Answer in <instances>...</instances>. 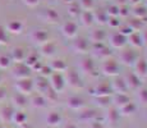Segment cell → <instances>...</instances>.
Segmentation results:
<instances>
[{
    "label": "cell",
    "instance_id": "cell-1",
    "mask_svg": "<svg viewBox=\"0 0 147 128\" xmlns=\"http://www.w3.org/2000/svg\"><path fill=\"white\" fill-rule=\"evenodd\" d=\"M49 85H50V89H51L54 92H56V93L61 92L67 86L65 78H64L63 73L53 72L49 76Z\"/></svg>",
    "mask_w": 147,
    "mask_h": 128
},
{
    "label": "cell",
    "instance_id": "cell-2",
    "mask_svg": "<svg viewBox=\"0 0 147 128\" xmlns=\"http://www.w3.org/2000/svg\"><path fill=\"white\" fill-rule=\"evenodd\" d=\"M67 77H64L65 78V83L69 85L72 89H82L83 87V81H82L81 76L78 74L77 70L74 69H67Z\"/></svg>",
    "mask_w": 147,
    "mask_h": 128
},
{
    "label": "cell",
    "instance_id": "cell-3",
    "mask_svg": "<svg viewBox=\"0 0 147 128\" xmlns=\"http://www.w3.org/2000/svg\"><path fill=\"white\" fill-rule=\"evenodd\" d=\"M101 70L104 72V74L110 76V77H117L119 74V63L114 59H105L101 65Z\"/></svg>",
    "mask_w": 147,
    "mask_h": 128
},
{
    "label": "cell",
    "instance_id": "cell-4",
    "mask_svg": "<svg viewBox=\"0 0 147 128\" xmlns=\"http://www.w3.org/2000/svg\"><path fill=\"white\" fill-rule=\"evenodd\" d=\"M12 76L18 81V79L30 78L31 76V68L27 67L24 63H16V65L12 68Z\"/></svg>",
    "mask_w": 147,
    "mask_h": 128
},
{
    "label": "cell",
    "instance_id": "cell-5",
    "mask_svg": "<svg viewBox=\"0 0 147 128\" xmlns=\"http://www.w3.org/2000/svg\"><path fill=\"white\" fill-rule=\"evenodd\" d=\"M61 33L67 39H74L78 35V24L74 21H67L61 24Z\"/></svg>",
    "mask_w": 147,
    "mask_h": 128
},
{
    "label": "cell",
    "instance_id": "cell-6",
    "mask_svg": "<svg viewBox=\"0 0 147 128\" xmlns=\"http://www.w3.org/2000/svg\"><path fill=\"white\" fill-rule=\"evenodd\" d=\"M92 54L98 59H107L110 55H111V50L109 49V46H106L104 42H96L94 44V46L91 47Z\"/></svg>",
    "mask_w": 147,
    "mask_h": 128
},
{
    "label": "cell",
    "instance_id": "cell-7",
    "mask_svg": "<svg viewBox=\"0 0 147 128\" xmlns=\"http://www.w3.org/2000/svg\"><path fill=\"white\" fill-rule=\"evenodd\" d=\"M119 59H120V62L123 64L133 67L134 63H136V60L138 59V54L136 53L133 49H124V50L120 51Z\"/></svg>",
    "mask_w": 147,
    "mask_h": 128
},
{
    "label": "cell",
    "instance_id": "cell-8",
    "mask_svg": "<svg viewBox=\"0 0 147 128\" xmlns=\"http://www.w3.org/2000/svg\"><path fill=\"white\" fill-rule=\"evenodd\" d=\"M16 90L19 93H23V95H30L32 93L33 89V81L31 78H23V79H18L16 82Z\"/></svg>",
    "mask_w": 147,
    "mask_h": 128
},
{
    "label": "cell",
    "instance_id": "cell-9",
    "mask_svg": "<svg viewBox=\"0 0 147 128\" xmlns=\"http://www.w3.org/2000/svg\"><path fill=\"white\" fill-rule=\"evenodd\" d=\"M72 49L77 54H87L90 50V42L86 37H74Z\"/></svg>",
    "mask_w": 147,
    "mask_h": 128
},
{
    "label": "cell",
    "instance_id": "cell-10",
    "mask_svg": "<svg viewBox=\"0 0 147 128\" xmlns=\"http://www.w3.org/2000/svg\"><path fill=\"white\" fill-rule=\"evenodd\" d=\"M124 81H125L127 83V87H128V90H132V91H137L140 89L141 86H142V82H141V78L136 74L134 72H129L127 73L125 76L123 77Z\"/></svg>",
    "mask_w": 147,
    "mask_h": 128
},
{
    "label": "cell",
    "instance_id": "cell-11",
    "mask_svg": "<svg viewBox=\"0 0 147 128\" xmlns=\"http://www.w3.org/2000/svg\"><path fill=\"white\" fill-rule=\"evenodd\" d=\"M30 39L32 42H35L36 45L41 46L45 42L49 41V32L45 30H35L30 33Z\"/></svg>",
    "mask_w": 147,
    "mask_h": 128
},
{
    "label": "cell",
    "instance_id": "cell-12",
    "mask_svg": "<svg viewBox=\"0 0 147 128\" xmlns=\"http://www.w3.org/2000/svg\"><path fill=\"white\" fill-rule=\"evenodd\" d=\"M119 118H120V113L118 108H109L106 115H105V123L109 127L114 128L118 126L119 123Z\"/></svg>",
    "mask_w": 147,
    "mask_h": 128
},
{
    "label": "cell",
    "instance_id": "cell-13",
    "mask_svg": "<svg viewBox=\"0 0 147 128\" xmlns=\"http://www.w3.org/2000/svg\"><path fill=\"white\" fill-rule=\"evenodd\" d=\"M28 53L26 51V49L22 46H14L12 51H10V59L14 63H23L26 60Z\"/></svg>",
    "mask_w": 147,
    "mask_h": 128
},
{
    "label": "cell",
    "instance_id": "cell-14",
    "mask_svg": "<svg viewBox=\"0 0 147 128\" xmlns=\"http://www.w3.org/2000/svg\"><path fill=\"white\" fill-rule=\"evenodd\" d=\"M110 45L113 47H117V49H123L127 45V36H124L119 31L111 33L110 35Z\"/></svg>",
    "mask_w": 147,
    "mask_h": 128
},
{
    "label": "cell",
    "instance_id": "cell-15",
    "mask_svg": "<svg viewBox=\"0 0 147 128\" xmlns=\"http://www.w3.org/2000/svg\"><path fill=\"white\" fill-rule=\"evenodd\" d=\"M40 18L44 22H46V23L53 24V23H56V22L59 21V14L56 10L51 9V8H47V9H44L40 13Z\"/></svg>",
    "mask_w": 147,
    "mask_h": 128
},
{
    "label": "cell",
    "instance_id": "cell-16",
    "mask_svg": "<svg viewBox=\"0 0 147 128\" xmlns=\"http://www.w3.org/2000/svg\"><path fill=\"white\" fill-rule=\"evenodd\" d=\"M45 122H46V124L49 127H58V126H60L61 122H63V116H61V114L59 112L53 110V112H49L46 114Z\"/></svg>",
    "mask_w": 147,
    "mask_h": 128
},
{
    "label": "cell",
    "instance_id": "cell-17",
    "mask_svg": "<svg viewBox=\"0 0 147 128\" xmlns=\"http://www.w3.org/2000/svg\"><path fill=\"white\" fill-rule=\"evenodd\" d=\"M133 68H134V73L140 77V78L147 77V60L145 58H140V56H138V59L136 60Z\"/></svg>",
    "mask_w": 147,
    "mask_h": 128
},
{
    "label": "cell",
    "instance_id": "cell-18",
    "mask_svg": "<svg viewBox=\"0 0 147 128\" xmlns=\"http://www.w3.org/2000/svg\"><path fill=\"white\" fill-rule=\"evenodd\" d=\"M110 85H111L113 92L115 93H127V91H129L123 77H115Z\"/></svg>",
    "mask_w": 147,
    "mask_h": 128
},
{
    "label": "cell",
    "instance_id": "cell-19",
    "mask_svg": "<svg viewBox=\"0 0 147 128\" xmlns=\"http://www.w3.org/2000/svg\"><path fill=\"white\" fill-rule=\"evenodd\" d=\"M81 69L90 76H97V72H96V63L94 62V59H91V58H84L83 60L81 62Z\"/></svg>",
    "mask_w": 147,
    "mask_h": 128
},
{
    "label": "cell",
    "instance_id": "cell-20",
    "mask_svg": "<svg viewBox=\"0 0 147 128\" xmlns=\"http://www.w3.org/2000/svg\"><path fill=\"white\" fill-rule=\"evenodd\" d=\"M33 89H35L37 92H40L44 95L45 92L50 90V85H49V79L46 77H42L40 76L35 82H33Z\"/></svg>",
    "mask_w": 147,
    "mask_h": 128
},
{
    "label": "cell",
    "instance_id": "cell-21",
    "mask_svg": "<svg viewBox=\"0 0 147 128\" xmlns=\"http://www.w3.org/2000/svg\"><path fill=\"white\" fill-rule=\"evenodd\" d=\"M24 28V24L22 23L21 21H17V19H14V21H9L5 26V30H7V32H10L13 33V35H19V33L23 31Z\"/></svg>",
    "mask_w": 147,
    "mask_h": 128
},
{
    "label": "cell",
    "instance_id": "cell-22",
    "mask_svg": "<svg viewBox=\"0 0 147 128\" xmlns=\"http://www.w3.org/2000/svg\"><path fill=\"white\" fill-rule=\"evenodd\" d=\"M67 106L72 110H82L84 108V101L80 96H70L67 100Z\"/></svg>",
    "mask_w": 147,
    "mask_h": 128
},
{
    "label": "cell",
    "instance_id": "cell-23",
    "mask_svg": "<svg viewBox=\"0 0 147 128\" xmlns=\"http://www.w3.org/2000/svg\"><path fill=\"white\" fill-rule=\"evenodd\" d=\"M28 104V100H27V96L23 95V93H14L12 96V106L14 108H18V109H23L26 108Z\"/></svg>",
    "mask_w": 147,
    "mask_h": 128
},
{
    "label": "cell",
    "instance_id": "cell-24",
    "mask_svg": "<svg viewBox=\"0 0 147 128\" xmlns=\"http://www.w3.org/2000/svg\"><path fill=\"white\" fill-rule=\"evenodd\" d=\"M94 93L95 96H109L113 93V89H111V85L106 83V82H102L100 83L98 86H96L94 89Z\"/></svg>",
    "mask_w": 147,
    "mask_h": 128
},
{
    "label": "cell",
    "instance_id": "cell-25",
    "mask_svg": "<svg viewBox=\"0 0 147 128\" xmlns=\"http://www.w3.org/2000/svg\"><path fill=\"white\" fill-rule=\"evenodd\" d=\"M40 50H41V54L44 56H46V58H51V56H54L55 53H56V45L51 41H47V42H45L44 45H41Z\"/></svg>",
    "mask_w": 147,
    "mask_h": 128
},
{
    "label": "cell",
    "instance_id": "cell-26",
    "mask_svg": "<svg viewBox=\"0 0 147 128\" xmlns=\"http://www.w3.org/2000/svg\"><path fill=\"white\" fill-rule=\"evenodd\" d=\"M14 109L12 105H3V108H0V119L4 123H9L12 121Z\"/></svg>",
    "mask_w": 147,
    "mask_h": 128
},
{
    "label": "cell",
    "instance_id": "cell-27",
    "mask_svg": "<svg viewBox=\"0 0 147 128\" xmlns=\"http://www.w3.org/2000/svg\"><path fill=\"white\" fill-rule=\"evenodd\" d=\"M131 101V99H129V96L127 95V93H115L114 96L111 98V102L115 105V108H121L124 106L125 104H128V102Z\"/></svg>",
    "mask_w": 147,
    "mask_h": 128
},
{
    "label": "cell",
    "instance_id": "cell-28",
    "mask_svg": "<svg viewBox=\"0 0 147 128\" xmlns=\"http://www.w3.org/2000/svg\"><path fill=\"white\" fill-rule=\"evenodd\" d=\"M127 42H129L133 47H142L143 45H145L142 35H141L140 32H132L131 35L127 37Z\"/></svg>",
    "mask_w": 147,
    "mask_h": 128
},
{
    "label": "cell",
    "instance_id": "cell-29",
    "mask_svg": "<svg viewBox=\"0 0 147 128\" xmlns=\"http://www.w3.org/2000/svg\"><path fill=\"white\" fill-rule=\"evenodd\" d=\"M49 67L53 72H59V73H63L68 69V64L63 59H54L51 63H50Z\"/></svg>",
    "mask_w": 147,
    "mask_h": 128
},
{
    "label": "cell",
    "instance_id": "cell-30",
    "mask_svg": "<svg viewBox=\"0 0 147 128\" xmlns=\"http://www.w3.org/2000/svg\"><path fill=\"white\" fill-rule=\"evenodd\" d=\"M47 99L45 98L42 93H37V95H35L32 99H31V105H32L33 108H36V109H42V108H45L47 105Z\"/></svg>",
    "mask_w": 147,
    "mask_h": 128
},
{
    "label": "cell",
    "instance_id": "cell-31",
    "mask_svg": "<svg viewBox=\"0 0 147 128\" xmlns=\"http://www.w3.org/2000/svg\"><path fill=\"white\" fill-rule=\"evenodd\" d=\"M12 123H14L16 126L21 127L23 126V124L27 123V114L26 113H23L22 110H17V112L13 113V116H12Z\"/></svg>",
    "mask_w": 147,
    "mask_h": 128
},
{
    "label": "cell",
    "instance_id": "cell-32",
    "mask_svg": "<svg viewBox=\"0 0 147 128\" xmlns=\"http://www.w3.org/2000/svg\"><path fill=\"white\" fill-rule=\"evenodd\" d=\"M96 118H97V113L94 109H86L80 113V119L84 123H91L96 121Z\"/></svg>",
    "mask_w": 147,
    "mask_h": 128
},
{
    "label": "cell",
    "instance_id": "cell-33",
    "mask_svg": "<svg viewBox=\"0 0 147 128\" xmlns=\"http://www.w3.org/2000/svg\"><path fill=\"white\" fill-rule=\"evenodd\" d=\"M80 19L86 27H90V26H92L95 23L94 14H92L91 10H82L80 14Z\"/></svg>",
    "mask_w": 147,
    "mask_h": 128
},
{
    "label": "cell",
    "instance_id": "cell-34",
    "mask_svg": "<svg viewBox=\"0 0 147 128\" xmlns=\"http://www.w3.org/2000/svg\"><path fill=\"white\" fill-rule=\"evenodd\" d=\"M106 37H107V35L104 30H95V31H92L91 35H90V40H91L94 44H96V42H104Z\"/></svg>",
    "mask_w": 147,
    "mask_h": 128
},
{
    "label": "cell",
    "instance_id": "cell-35",
    "mask_svg": "<svg viewBox=\"0 0 147 128\" xmlns=\"http://www.w3.org/2000/svg\"><path fill=\"white\" fill-rule=\"evenodd\" d=\"M92 14H94V19H95V22H97V23H100V24H105V23H107L109 16H107L106 10H104V9H98V10H96V12H92Z\"/></svg>",
    "mask_w": 147,
    "mask_h": 128
},
{
    "label": "cell",
    "instance_id": "cell-36",
    "mask_svg": "<svg viewBox=\"0 0 147 128\" xmlns=\"http://www.w3.org/2000/svg\"><path fill=\"white\" fill-rule=\"evenodd\" d=\"M136 110H137V105L132 101H129L128 104H125L124 106L119 108L120 115H133L136 113Z\"/></svg>",
    "mask_w": 147,
    "mask_h": 128
},
{
    "label": "cell",
    "instance_id": "cell-37",
    "mask_svg": "<svg viewBox=\"0 0 147 128\" xmlns=\"http://www.w3.org/2000/svg\"><path fill=\"white\" fill-rule=\"evenodd\" d=\"M95 104L100 108H110L113 102L110 96H95Z\"/></svg>",
    "mask_w": 147,
    "mask_h": 128
},
{
    "label": "cell",
    "instance_id": "cell-38",
    "mask_svg": "<svg viewBox=\"0 0 147 128\" xmlns=\"http://www.w3.org/2000/svg\"><path fill=\"white\" fill-rule=\"evenodd\" d=\"M133 16H134V18L142 19L143 21L147 17V8L143 7V5H136L134 10H133Z\"/></svg>",
    "mask_w": 147,
    "mask_h": 128
},
{
    "label": "cell",
    "instance_id": "cell-39",
    "mask_svg": "<svg viewBox=\"0 0 147 128\" xmlns=\"http://www.w3.org/2000/svg\"><path fill=\"white\" fill-rule=\"evenodd\" d=\"M81 12H82V9L80 5H78V3H72V4H69V7H68V13H69V16L73 17V18L80 17Z\"/></svg>",
    "mask_w": 147,
    "mask_h": 128
},
{
    "label": "cell",
    "instance_id": "cell-40",
    "mask_svg": "<svg viewBox=\"0 0 147 128\" xmlns=\"http://www.w3.org/2000/svg\"><path fill=\"white\" fill-rule=\"evenodd\" d=\"M128 27L131 28L133 32H140V30H142V28H143V21H142V19L134 18V19H132V21L128 23Z\"/></svg>",
    "mask_w": 147,
    "mask_h": 128
},
{
    "label": "cell",
    "instance_id": "cell-41",
    "mask_svg": "<svg viewBox=\"0 0 147 128\" xmlns=\"http://www.w3.org/2000/svg\"><path fill=\"white\" fill-rule=\"evenodd\" d=\"M137 96H138V100L142 105L147 106V86H141L140 89L137 90Z\"/></svg>",
    "mask_w": 147,
    "mask_h": 128
},
{
    "label": "cell",
    "instance_id": "cell-42",
    "mask_svg": "<svg viewBox=\"0 0 147 128\" xmlns=\"http://www.w3.org/2000/svg\"><path fill=\"white\" fill-rule=\"evenodd\" d=\"M12 65V59L8 55H0V69L4 70Z\"/></svg>",
    "mask_w": 147,
    "mask_h": 128
},
{
    "label": "cell",
    "instance_id": "cell-43",
    "mask_svg": "<svg viewBox=\"0 0 147 128\" xmlns=\"http://www.w3.org/2000/svg\"><path fill=\"white\" fill-rule=\"evenodd\" d=\"M82 10H92L95 7V3L94 0H80V4Z\"/></svg>",
    "mask_w": 147,
    "mask_h": 128
},
{
    "label": "cell",
    "instance_id": "cell-44",
    "mask_svg": "<svg viewBox=\"0 0 147 128\" xmlns=\"http://www.w3.org/2000/svg\"><path fill=\"white\" fill-rule=\"evenodd\" d=\"M106 13L109 17H119V5H110Z\"/></svg>",
    "mask_w": 147,
    "mask_h": 128
},
{
    "label": "cell",
    "instance_id": "cell-45",
    "mask_svg": "<svg viewBox=\"0 0 147 128\" xmlns=\"http://www.w3.org/2000/svg\"><path fill=\"white\" fill-rule=\"evenodd\" d=\"M8 44V35L5 27L0 26V45H7Z\"/></svg>",
    "mask_w": 147,
    "mask_h": 128
},
{
    "label": "cell",
    "instance_id": "cell-46",
    "mask_svg": "<svg viewBox=\"0 0 147 128\" xmlns=\"http://www.w3.org/2000/svg\"><path fill=\"white\" fill-rule=\"evenodd\" d=\"M107 23H109V26H111L113 28L119 27V24H120L119 17H109V19H107Z\"/></svg>",
    "mask_w": 147,
    "mask_h": 128
},
{
    "label": "cell",
    "instance_id": "cell-47",
    "mask_svg": "<svg viewBox=\"0 0 147 128\" xmlns=\"http://www.w3.org/2000/svg\"><path fill=\"white\" fill-rule=\"evenodd\" d=\"M129 14L128 7L125 4L124 5H119V17H127Z\"/></svg>",
    "mask_w": 147,
    "mask_h": 128
},
{
    "label": "cell",
    "instance_id": "cell-48",
    "mask_svg": "<svg viewBox=\"0 0 147 128\" xmlns=\"http://www.w3.org/2000/svg\"><path fill=\"white\" fill-rule=\"evenodd\" d=\"M22 1L24 3V4L27 5V7H36V5H38V3H40V0H22Z\"/></svg>",
    "mask_w": 147,
    "mask_h": 128
},
{
    "label": "cell",
    "instance_id": "cell-49",
    "mask_svg": "<svg viewBox=\"0 0 147 128\" xmlns=\"http://www.w3.org/2000/svg\"><path fill=\"white\" fill-rule=\"evenodd\" d=\"M5 99H7V89L0 86V102H3Z\"/></svg>",
    "mask_w": 147,
    "mask_h": 128
},
{
    "label": "cell",
    "instance_id": "cell-50",
    "mask_svg": "<svg viewBox=\"0 0 147 128\" xmlns=\"http://www.w3.org/2000/svg\"><path fill=\"white\" fill-rule=\"evenodd\" d=\"M88 128H105L104 127V124L101 123V122H97V121H94L90 123V127Z\"/></svg>",
    "mask_w": 147,
    "mask_h": 128
},
{
    "label": "cell",
    "instance_id": "cell-51",
    "mask_svg": "<svg viewBox=\"0 0 147 128\" xmlns=\"http://www.w3.org/2000/svg\"><path fill=\"white\" fill-rule=\"evenodd\" d=\"M141 35H142V39H143V42H145V45L147 44V31H143L142 33H141Z\"/></svg>",
    "mask_w": 147,
    "mask_h": 128
},
{
    "label": "cell",
    "instance_id": "cell-52",
    "mask_svg": "<svg viewBox=\"0 0 147 128\" xmlns=\"http://www.w3.org/2000/svg\"><path fill=\"white\" fill-rule=\"evenodd\" d=\"M63 128H78L77 126H76L74 123H68V124H65Z\"/></svg>",
    "mask_w": 147,
    "mask_h": 128
},
{
    "label": "cell",
    "instance_id": "cell-53",
    "mask_svg": "<svg viewBox=\"0 0 147 128\" xmlns=\"http://www.w3.org/2000/svg\"><path fill=\"white\" fill-rule=\"evenodd\" d=\"M128 1L133 3V4H138V3H140V1H142V0H128Z\"/></svg>",
    "mask_w": 147,
    "mask_h": 128
},
{
    "label": "cell",
    "instance_id": "cell-54",
    "mask_svg": "<svg viewBox=\"0 0 147 128\" xmlns=\"http://www.w3.org/2000/svg\"><path fill=\"white\" fill-rule=\"evenodd\" d=\"M3 79H4V77H3V73L0 72V83H1V82H3Z\"/></svg>",
    "mask_w": 147,
    "mask_h": 128
},
{
    "label": "cell",
    "instance_id": "cell-55",
    "mask_svg": "<svg viewBox=\"0 0 147 128\" xmlns=\"http://www.w3.org/2000/svg\"><path fill=\"white\" fill-rule=\"evenodd\" d=\"M145 59H146V60H147V53H146V58H145Z\"/></svg>",
    "mask_w": 147,
    "mask_h": 128
},
{
    "label": "cell",
    "instance_id": "cell-56",
    "mask_svg": "<svg viewBox=\"0 0 147 128\" xmlns=\"http://www.w3.org/2000/svg\"><path fill=\"white\" fill-rule=\"evenodd\" d=\"M146 4H147V0H146Z\"/></svg>",
    "mask_w": 147,
    "mask_h": 128
}]
</instances>
